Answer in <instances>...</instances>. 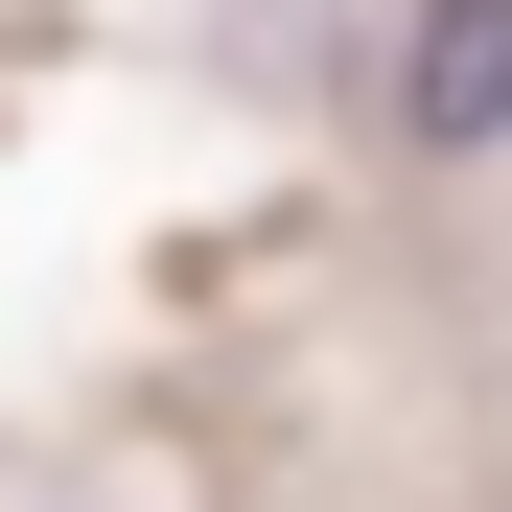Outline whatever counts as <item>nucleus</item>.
Segmentation results:
<instances>
[{
    "label": "nucleus",
    "instance_id": "nucleus-1",
    "mask_svg": "<svg viewBox=\"0 0 512 512\" xmlns=\"http://www.w3.org/2000/svg\"><path fill=\"white\" fill-rule=\"evenodd\" d=\"M373 140H396V163H512V0H396Z\"/></svg>",
    "mask_w": 512,
    "mask_h": 512
}]
</instances>
